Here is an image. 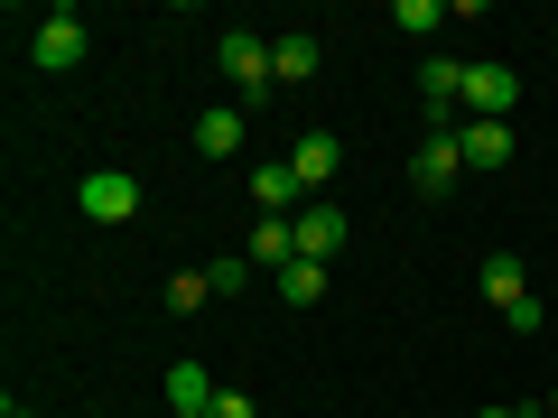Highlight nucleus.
Wrapping results in <instances>:
<instances>
[{
    "instance_id": "1",
    "label": "nucleus",
    "mask_w": 558,
    "mask_h": 418,
    "mask_svg": "<svg viewBox=\"0 0 558 418\" xmlns=\"http://www.w3.org/2000/svg\"><path fill=\"white\" fill-rule=\"evenodd\" d=\"M84 47H94V28H84V10H47L38 28H28V65L38 75H75Z\"/></svg>"
},
{
    "instance_id": "2",
    "label": "nucleus",
    "mask_w": 558,
    "mask_h": 418,
    "mask_svg": "<svg viewBox=\"0 0 558 418\" xmlns=\"http://www.w3.org/2000/svg\"><path fill=\"white\" fill-rule=\"evenodd\" d=\"M521 75L512 65H465V121H512Z\"/></svg>"
},
{
    "instance_id": "3",
    "label": "nucleus",
    "mask_w": 558,
    "mask_h": 418,
    "mask_svg": "<svg viewBox=\"0 0 558 418\" xmlns=\"http://www.w3.org/2000/svg\"><path fill=\"white\" fill-rule=\"evenodd\" d=\"M75 205H84L94 223H131V214H140V177H121V168H94V177L75 186Z\"/></svg>"
},
{
    "instance_id": "4",
    "label": "nucleus",
    "mask_w": 558,
    "mask_h": 418,
    "mask_svg": "<svg viewBox=\"0 0 558 418\" xmlns=\"http://www.w3.org/2000/svg\"><path fill=\"white\" fill-rule=\"evenodd\" d=\"M457 177H465V149H457V131H428V139H418V159H410V186H418V196H447Z\"/></svg>"
},
{
    "instance_id": "5",
    "label": "nucleus",
    "mask_w": 558,
    "mask_h": 418,
    "mask_svg": "<svg viewBox=\"0 0 558 418\" xmlns=\"http://www.w3.org/2000/svg\"><path fill=\"white\" fill-rule=\"evenodd\" d=\"M289 233H299V260H326V251H344V233H354V223H344V205H299V214H289Z\"/></svg>"
},
{
    "instance_id": "6",
    "label": "nucleus",
    "mask_w": 558,
    "mask_h": 418,
    "mask_svg": "<svg viewBox=\"0 0 558 418\" xmlns=\"http://www.w3.org/2000/svg\"><path fill=\"white\" fill-rule=\"evenodd\" d=\"M418 94H428V102H418L428 131H447V112L465 102V65H457V57H418Z\"/></svg>"
},
{
    "instance_id": "7",
    "label": "nucleus",
    "mask_w": 558,
    "mask_h": 418,
    "mask_svg": "<svg viewBox=\"0 0 558 418\" xmlns=\"http://www.w3.org/2000/svg\"><path fill=\"white\" fill-rule=\"evenodd\" d=\"M215 57H223V75L242 84V102H252V94H270V38H252V28H233V38H223Z\"/></svg>"
},
{
    "instance_id": "8",
    "label": "nucleus",
    "mask_w": 558,
    "mask_h": 418,
    "mask_svg": "<svg viewBox=\"0 0 558 418\" xmlns=\"http://www.w3.org/2000/svg\"><path fill=\"white\" fill-rule=\"evenodd\" d=\"M289 168H299L307 205H317V196H326V177H336V168H344V139H336V131H307L299 149H289Z\"/></svg>"
},
{
    "instance_id": "9",
    "label": "nucleus",
    "mask_w": 558,
    "mask_h": 418,
    "mask_svg": "<svg viewBox=\"0 0 558 418\" xmlns=\"http://www.w3.org/2000/svg\"><path fill=\"white\" fill-rule=\"evenodd\" d=\"M252 205H260V214H299V205H307V186H299V168H289V159H270V168H252Z\"/></svg>"
},
{
    "instance_id": "10",
    "label": "nucleus",
    "mask_w": 558,
    "mask_h": 418,
    "mask_svg": "<svg viewBox=\"0 0 558 418\" xmlns=\"http://www.w3.org/2000/svg\"><path fill=\"white\" fill-rule=\"evenodd\" d=\"M457 149H465V168H512V121H465Z\"/></svg>"
},
{
    "instance_id": "11",
    "label": "nucleus",
    "mask_w": 558,
    "mask_h": 418,
    "mask_svg": "<svg viewBox=\"0 0 558 418\" xmlns=\"http://www.w3.org/2000/svg\"><path fill=\"white\" fill-rule=\"evenodd\" d=\"M242 251H252V270H289V260H299V233H289V214H260Z\"/></svg>"
},
{
    "instance_id": "12",
    "label": "nucleus",
    "mask_w": 558,
    "mask_h": 418,
    "mask_svg": "<svg viewBox=\"0 0 558 418\" xmlns=\"http://www.w3.org/2000/svg\"><path fill=\"white\" fill-rule=\"evenodd\" d=\"M233 149H242V112H233V102L196 112V159H233Z\"/></svg>"
},
{
    "instance_id": "13",
    "label": "nucleus",
    "mask_w": 558,
    "mask_h": 418,
    "mask_svg": "<svg viewBox=\"0 0 558 418\" xmlns=\"http://www.w3.org/2000/svg\"><path fill=\"white\" fill-rule=\"evenodd\" d=\"M178 409H215V372L205 362H168V418Z\"/></svg>"
},
{
    "instance_id": "14",
    "label": "nucleus",
    "mask_w": 558,
    "mask_h": 418,
    "mask_svg": "<svg viewBox=\"0 0 558 418\" xmlns=\"http://www.w3.org/2000/svg\"><path fill=\"white\" fill-rule=\"evenodd\" d=\"M307 75H317V38H299V28L270 38V84H307Z\"/></svg>"
},
{
    "instance_id": "15",
    "label": "nucleus",
    "mask_w": 558,
    "mask_h": 418,
    "mask_svg": "<svg viewBox=\"0 0 558 418\" xmlns=\"http://www.w3.org/2000/svg\"><path fill=\"white\" fill-rule=\"evenodd\" d=\"M484 298H494V307H521V298H531V270H521L512 251H494V260H484Z\"/></svg>"
},
{
    "instance_id": "16",
    "label": "nucleus",
    "mask_w": 558,
    "mask_h": 418,
    "mask_svg": "<svg viewBox=\"0 0 558 418\" xmlns=\"http://www.w3.org/2000/svg\"><path fill=\"white\" fill-rule=\"evenodd\" d=\"M326 298V260H289L279 270V307H317Z\"/></svg>"
},
{
    "instance_id": "17",
    "label": "nucleus",
    "mask_w": 558,
    "mask_h": 418,
    "mask_svg": "<svg viewBox=\"0 0 558 418\" xmlns=\"http://www.w3.org/2000/svg\"><path fill=\"white\" fill-rule=\"evenodd\" d=\"M447 20H457L447 0H400L391 10V28H410V38H428V28H447Z\"/></svg>"
},
{
    "instance_id": "18",
    "label": "nucleus",
    "mask_w": 558,
    "mask_h": 418,
    "mask_svg": "<svg viewBox=\"0 0 558 418\" xmlns=\"http://www.w3.org/2000/svg\"><path fill=\"white\" fill-rule=\"evenodd\" d=\"M205 298H215V279H205V270H178V279H168V307H178V317H196Z\"/></svg>"
},
{
    "instance_id": "19",
    "label": "nucleus",
    "mask_w": 558,
    "mask_h": 418,
    "mask_svg": "<svg viewBox=\"0 0 558 418\" xmlns=\"http://www.w3.org/2000/svg\"><path fill=\"white\" fill-rule=\"evenodd\" d=\"M205 279H215V298H233L242 279H252V251H223V260H205Z\"/></svg>"
},
{
    "instance_id": "20",
    "label": "nucleus",
    "mask_w": 558,
    "mask_h": 418,
    "mask_svg": "<svg viewBox=\"0 0 558 418\" xmlns=\"http://www.w3.org/2000/svg\"><path fill=\"white\" fill-rule=\"evenodd\" d=\"M205 418H260V399L252 391H215V409H205Z\"/></svg>"
},
{
    "instance_id": "21",
    "label": "nucleus",
    "mask_w": 558,
    "mask_h": 418,
    "mask_svg": "<svg viewBox=\"0 0 558 418\" xmlns=\"http://www.w3.org/2000/svg\"><path fill=\"white\" fill-rule=\"evenodd\" d=\"M475 418H549V399H531V409H475Z\"/></svg>"
},
{
    "instance_id": "22",
    "label": "nucleus",
    "mask_w": 558,
    "mask_h": 418,
    "mask_svg": "<svg viewBox=\"0 0 558 418\" xmlns=\"http://www.w3.org/2000/svg\"><path fill=\"white\" fill-rule=\"evenodd\" d=\"M0 418H38V409H20V399H10V409H0Z\"/></svg>"
},
{
    "instance_id": "23",
    "label": "nucleus",
    "mask_w": 558,
    "mask_h": 418,
    "mask_svg": "<svg viewBox=\"0 0 558 418\" xmlns=\"http://www.w3.org/2000/svg\"><path fill=\"white\" fill-rule=\"evenodd\" d=\"M178 418H205V409H178Z\"/></svg>"
},
{
    "instance_id": "24",
    "label": "nucleus",
    "mask_w": 558,
    "mask_h": 418,
    "mask_svg": "<svg viewBox=\"0 0 558 418\" xmlns=\"http://www.w3.org/2000/svg\"><path fill=\"white\" fill-rule=\"evenodd\" d=\"M549 335H558V317H549Z\"/></svg>"
}]
</instances>
